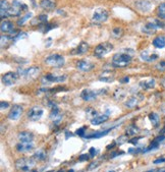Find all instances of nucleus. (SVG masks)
Here are the masks:
<instances>
[{
  "label": "nucleus",
  "instance_id": "obj_1",
  "mask_svg": "<svg viewBox=\"0 0 165 172\" xmlns=\"http://www.w3.org/2000/svg\"><path fill=\"white\" fill-rule=\"evenodd\" d=\"M131 55L127 53H117L112 58V65L114 67H125L130 63Z\"/></svg>",
  "mask_w": 165,
  "mask_h": 172
},
{
  "label": "nucleus",
  "instance_id": "obj_2",
  "mask_svg": "<svg viewBox=\"0 0 165 172\" xmlns=\"http://www.w3.org/2000/svg\"><path fill=\"white\" fill-rule=\"evenodd\" d=\"M28 9V6L26 4L21 3L17 0H13L10 4V7L8 9V16H20L24 11Z\"/></svg>",
  "mask_w": 165,
  "mask_h": 172
},
{
  "label": "nucleus",
  "instance_id": "obj_3",
  "mask_svg": "<svg viewBox=\"0 0 165 172\" xmlns=\"http://www.w3.org/2000/svg\"><path fill=\"white\" fill-rule=\"evenodd\" d=\"M113 48L114 47H113V45L111 43H109V42H104V43L99 44L96 48H95L94 55L96 57L101 58V57L107 55L109 52H111L113 50Z\"/></svg>",
  "mask_w": 165,
  "mask_h": 172
},
{
  "label": "nucleus",
  "instance_id": "obj_4",
  "mask_svg": "<svg viewBox=\"0 0 165 172\" xmlns=\"http://www.w3.org/2000/svg\"><path fill=\"white\" fill-rule=\"evenodd\" d=\"M45 63L52 67H61L64 65V57L60 54H51L46 57Z\"/></svg>",
  "mask_w": 165,
  "mask_h": 172
},
{
  "label": "nucleus",
  "instance_id": "obj_5",
  "mask_svg": "<svg viewBox=\"0 0 165 172\" xmlns=\"http://www.w3.org/2000/svg\"><path fill=\"white\" fill-rule=\"evenodd\" d=\"M108 11L104 8H97L93 13V16H92V20L96 23H105L107 19H108Z\"/></svg>",
  "mask_w": 165,
  "mask_h": 172
},
{
  "label": "nucleus",
  "instance_id": "obj_6",
  "mask_svg": "<svg viewBox=\"0 0 165 172\" xmlns=\"http://www.w3.org/2000/svg\"><path fill=\"white\" fill-rule=\"evenodd\" d=\"M35 164L36 163L33 159L20 158L15 163V166H16V168L20 169V170H23V171H30L31 169L35 166Z\"/></svg>",
  "mask_w": 165,
  "mask_h": 172
},
{
  "label": "nucleus",
  "instance_id": "obj_7",
  "mask_svg": "<svg viewBox=\"0 0 165 172\" xmlns=\"http://www.w3.org/2000/svg\"><path fill=\"white\" fill-rule=\"evenodd\" d=\"M18 77H20V75H18L17 72H13V71L6 72L5 74L2 75V83L5 86H12L13 84L16 83Z\"/></svg>",
  "mask_w": 165,
  "mask_h": 172
},
{
  "label": "nucleus",
  "instance_id": "obj_8",
  "mask_svg": "<svg viewBox=\"0 0 165 172\" xmlns=\"http://www.w3.org/2000/svg\"><path fill=\"white\" fill-rule=\"evenodd\" d=\"M94 67V63L88 61V60H79V61H76V68L82 72H89Z\"/></svg>",
  "mask_w": 165,
  "mask_h": 172
},
{
  "label": "nucleus",
  "instance_id": "obj_9",
  "mask_svg": "<svg viewBox=\"0 0 165 172\" xmlns=\"http://www.w3.org/2000/svg\"><path fill=\"white\" fill-rule=\"evenodd\" d=\"M134 6L141 13H148L152 8V3L148 0H138L134 3Z\"/></svg>",
  "mask_w": 165,
  "mask_h": 172
},
{
  "label": "nucleus",
  "instance_id": "obj_10",
  "mask_svg": "<svg viewBox=\"0 0 165 172\" xmlns=\"http://www.w3.org/2000/svg\"><path fill=\"white\" fill-rule=\"evenodd\" d=\"M66 80V75H55L52 73L46 74L43 77V83H62Z\"/></svg>",
  "mask_w": 165,
  "mask_h": 172
},
{
  "label": "nucleus",
  "instance_id": "obj_11",
  "mask_svg": "<svg viewBox=\"0 0 165 172\" xmlns=\"http://www.w3.org/2000/svg\"><path fill=\"white\" fill-rule=\"evenodd\" d=\"M21 113H23V107H21L20 105L15 104V105L12 106L10 112H9V114H8V119L16 120V119L20 118Z\"/></svg>",
  "mask_w": 165,
  "mask_h": 172
},
{
  "label": "nucleus",
  "instance_id": "obj_12",
  "mask_svg": "<svg viewBox=\"0 0 165 172\" xmlns=\"http://www.w3.org/2000/svg\"><path fill=\"white\" fill-rule=\"evenodd\" d=\"M97 92L90 89H85L81 92V98L84 101H92L97 98Z\"/></svg>",
  "mask_w": 165,
  "mask_h": 172
},
{
  "label": "nucleus",
  "instance_id": "obj_13",
  "mask_svg": "<svg viewBox=\"0 0 165 172\" xmlns=\"http://www.w3.org/2000/svg\"><path fill=\"white\" fill-rule=\"evenodd\" d=\"M40 73V67L37 66H32V67L28 68L24 70V77L28 78V80H35Z\"/></svg>",
  "mask_w": 165,
  "mask_h": 172
},
{
  "label": "nucleus",
  "instance_id": "obj_14",
  "mask_svg": "<svg viewBox=\"0 0 165 172\" xmlns=\"http://www.w3.org/2000/svg\"><path fill=\"white\" fill-rule=\"evenodd\" d=\"M43 115V109L40 107H33L28 112V116L31 120H38Z\"/></svg>",
  "mask_w": 165,
  "mask_h": 172
},
{
  "label": "nucleus",
  "instance_id": "obj_15",
  "mask_svg": "<svg viewBox=\"0 0 165 172\" xmlns=\"http://www.w3.org/2000/svg\"><path fill=\"white\" fill-rule=\"evenodd\" d=\"M0 29H1L2 33H5V34H13L15 32L14 31V27L13 23L9 20H3L1 23V26H0Z\"/></svg>",
  "mask_w": 165,
  "mask_h": 172
},
{
  "label": "nucleus",
  "instance_id": "obj_16",
  "mask_svg": "<svg viewBox=\"0 0 165 172\" xmlns=\"http://www.w3.org/2000/svg\"><path fill=\"white\" fill-rule=\"evenodd\" d=\"M141 94H137V95H134V96H131V97H130L127 99V101L125 102V107H127V108H134V107H136L138 104H139V102L142 100L143 97L142 96H140Z\"/></svg>",
  "mask_w": 165,
  "mask_h": 172
},
{
  "label": "nucleus",
  "instance_id": "obj_17",
  "mask_svg": "<svg viewBox=\"0 0 165 172\" xmlns=\"http://www.w3.org/2000/svg\"><path fill=\"white\" fill-rule=\"evenodd\" d=\"M157 26L155 25L154 22L151 20V22H149L148 23H146L145 26L142 28V32L145 33L147 35H154L156 32H157Z\"/></svg>",
  "mask_w": 165,
  "mask_h": 172
},
{
  "label": "nucleus",
  "instance_id": "obj_18",
  "mask_svg": "<svg viewBox=\"0 0 165 172\" xmlns=\"http://www.w3.org/2000/svg\"><path fill=\"white\" fill-rule=\"evenodd\" d=\"M34 149V144L33 142H20V144H17L16 146V150L18 152L20 153H26V152H29V151L33 150Z\"/></svg>",
  "mask_w": 165,
  "mask_h": 172
},
{
  "label": "nucleus",
  "instance_id": "obj_19",
  "mask_svg": "<svg viewBox=\"0 0 165 172\" xmlns=\"http://www.w3.org/2000/svg\"><path fill=\"white\" fill-rule=\"evenodd\" d=\"M10 7L7 0H1V4H0V16L2 20H4V17L9 16H8V9Z\"/></svg>",
  "mask_w": 165,
  "mask_h": 172
},
{
  "label": "nucleus",
  "instance_id": "obj_20",
  "mask_svg": "<svg viewBox=\"0 0 165 172\" xmlns=\"http://www.w3.org/2000/svg\"><path fill=\"white\" fill-rule=\"evenodd\" d=\"M40 6H41L42 9L44 10H53L55 8V2H53L52 0H42L40 2Z\"/></svg>",
  "mask_w": 165,
  "mask_h": 172
},
{
  "label": "nucleus",
  "instance_id": "obj_21",
  "mask_svg": "<svg viewBox=\"0 0 165 172\" xmlns=\"http://www.w3.org/2000/svg\"><path fill=\"white\" fill-rule=\"evenodd\" d=\"M18 140L20 142H32L34 140V135L32 132H29V131H21L18 134Z\"/></svg>",
  "mask_w": 165,
  "mask_h": 172
},
{
  "label": "nucleus",
  "instance_id": "obj_22",
  "mask_svg": "<svg viewBox=\"0 0 165 172\" xmlns=\"http://www.w3.org/2000/svg\"><path fill=\"white\" fill-rule=\"evenodd\" d=\"M140 87L144 90H150L155 87V80L154 78H150V80L142 81H140Z\"/></svg>",
  "mask_w": 165,
  "mask_h": 172
},
{
  "label": "nucleus",
  "instance_id": "obj_23",
  "mask_svg": "<svg viewBox=\"0 0 165 172\" xmlns=\"http://www.w3.org/2000/svg\"><path fill=\"white\" fill-rule=\"evenodd\" d=\"M141 58H142L143 60H145V61H154V60H156L158 58V56L156 55L155 53H151L149 52V51H144V52H142V54H141Z\"/></svg>",
  "mask_w": 165,
  "mask_h": 172
},
{
  "label": "nucleus",
  "instance_id": "obj_24",
  "mask_svg": "<svg viewBox=\"0 0 165 172\" xmlns=\"http://www.w3.org/2000/svg\"><path fill=\"white\" fill-rule=\"evenodd\" d=\"M153 46L156 48H159V49L164 48L165 47V38L163 36H158V37H156L154 40H153Z\"/></svg>",
  "mask_w": 165,
  "mask_h": 172
},
{
  "label": "nucleus",
  "instance_id": "obj_25",
  "mask_svg": "<svg viewBox=\"0 0 165 172\" xmlns=\"http://www.w3.org/2000/svg\"><path fill=\"white\" fill-rule=\"evenodd\" d=\"M50 118L53 120L55 123H58L62 118V116H61V114L59 113V110H58V108L55 106L53 107V109H52V112L50 114Z\"/></svg>",
  "mask_w": 165,
  "mask_h": 172
},
{
  "label": "nucleus",
  "instance_id": "obj_26",
  "mask_svg": "<svg viewBox=\"0 0 165 172\" xmlns=\"http://www.w3.org/2000/svg\"><path fill=\"white\" fill-rule=\"evenodd\" d=\"M107 119H108V116L105 115V114H104V115H97L95 118L91 120V123L93 125H100L105 122Z\"/></svg>",
  "mask_w": 165,
  "mask_h": 172
},
{
  "label": "nucleus",
  "instance_id": "obj_27",
  "mask_svg": "<svg viewBox=\"0 0 165 172\" xmlns=\"http://www.w3.org/2000/svg\"><path fill=\"white\" fill-rule=\"evenodd\" d=\"M1 47L2 48H4L6 46H8L9 44L11 43V42H13V37H10V36H4V35H2L1 36Z\"/></svg>",
  "mask_w": 165,
  "mask_h": 172
},
{
  "label": "nucleus",
  "instance_id": "obj_28",
  "mask_svg": "<svg viewBox=\"0 0 165 172\" xmlns=\"http://www.w3.org/2000/svg\"><path fill=\"white\" fill-rule=\"evenodd\" d=\"M112 128H113V127L106 129V131H104L95 132V134H91V135H86V137H87L88 138H102V137H104V135H105V134H108V132H109L110 131H111Z\"/></svg>",
  "mask_w": 165,
  "mask_h": 172
},
{
  "label": "nucleus",
  "instance_id": "obj_29",
  "mask_svg": "<svg viewBox=\"0 0 165 172\" xmlns=\"http://www.w3.org/2000/svg\"><path fill=\"white\" fill-rule=\"evenodd\" d=\"M89 50V45L86 42H82L81 44L79 45V47L76 48V53L78 54H84L86 52H88Z\"/></svg>",
  "mask_w": 165,
  "mask_h": 172
},
{
  "label": "nucleus",
  "instance_id": "obj_30",
  "mask_svg": "<svg viewBox=\"0 0 165 172\" xmlns=\"http://www.w3.org/2000/svg\"><path fill=\"white\" fill-rule=\"evenodd\" d=\"M31 17H32V13H27L24 16H21L20 19L17 20V26H20V27L24 26V23H26L27 20H30Z\"/></svg>",
  "mask_w": 165,
  "mask_h": 172
},
{
  "label": "nucleus",
  "instance_id": "obj_31",
  "mask_svg": "<svg viewBox=\"0 0 165 172\" xmlns=\"http://www.w3.org/2000/svg\"><path fill=\"white\" fill-rule=\"evenodd\" d=\"M149 118L150 120H151V122H152V124L154 125V126H157L158 125V123L159 121H160V118H159V115L157 113H150V115H149Z\"/></svg>",
  "mask_w": 165,
  "mask_h": 172
},
{
  "label": "nucleus",
  "instance_id": "obj_32",
  "mask_svg": "<svg viewBox=\"0 0 165 172\" xmlns=\"http://www.w3.org/2000/svg\"><path fill=\"white\" fill-rule=\"evenodd\" d=\"M158 16L162 20H165V3H161L157 8Z\"/></svg>",
  "mask_w": 165,
  "mask_h": 172
},
{
  "label": "nucleus",
  "instance_id": "obj_33",
  "mask_svg": "<svg viewBox=\"0 0 165 172\" xmlns=\"http://www.w3.org/2000/svg\"><path fill=\"white\" fill-rule=\"evenodd\" d=\"M107 74H108V71H104L99 80L101 81H106V83H111V81H113V77H111V74L110 75H107Z\"/></svg>",
  "mask_w": 165,
  "mask_h": 172
},
{
  "label": "nucleus",
  "instance_id": "obj_34",
  "mask_svg": "<svg viewBox=\"0 0 165 172\" xmlns=\"http://www.w3.org/2000/svg\"><path fill=\"white\" fill-rule=\"evenodd\" d=\"M125 132H127V135H134L136 134L139 132V128H138L136 125H130L127 128Z\"/></svg>",
  "mask_w": 165,
  "mask_h": 172
},
{
  "label": "nucleus",
  "instance_id": "obj_35",
  "mask_svg": "<svg viewBox=\"0 0 165 172\" xmlns=\"http://www.w3.org/2000/svg\"><path fill=\"white\" fill-rule=\"evenodd\" d=\"M111 34H112V36L115 39H119L122 35H123V31H122L121 28H114V29L112 30Z\"/></svg>",
  "mask_w": 165,
  "mask_h": 172
},
{
  "label": "nucleus",
  "instance_id": "obj_36",
  "mask_svg": "<svg viewBox=\"0 0 165 172\" xmlns=\"http://www.w3.org/2000/svg\"><path fill=\"white\" fill-rule=\"evenodd\" d=\"M86 113H87V116L88 118H90V120H92L93 118H95L98 114H97V111L93 109V108H88L87 110H86Z\"/></svg>",
  "mask_w": 165,
  "mask_h": 172
},
{
  "label": "nucleus",
  "instance_id": "obj_37",
  "mask_svg": "<svg viewBox=\"0 0 165 172\" xmlns=\"http://www.w3.org/2000/svg\"><path fill=\"white\" fill-rule=\"evenodd\" d=\"M34 157L37 159V160H40V161H42V160L45 159L46 157V153L44 152L43 150H39L37 151V152L35 153V155H34Z\"/></svg>",
  "mask_w": 165,
  "mask_h": 172
},
{
  "label": "nucleus",
  "instance_id": "obj_38",
  "mask_svg": "<svg viewBox=\"0 0 165 172\" xmlns=\"http://www.w3.org/2000/svg\"><path fill=\"white\" fill-rule=\"evenodd\" d=\"M156 68L160 71H165V60H162V61L159 62L158 64L156 65Z\"/></svg>",
  "mask_w": 165,
  "mask_h": 172
},
{
  "label": "nucleus",
  "instance_id": "obj_39",
  "mask_svg": "<svg viewBox=\"0 0 165 172\" xmlns=\"http://www.w3.org/2000/svg\"><path fill=\"white\" fill-rule=\"evenodd\" d=\"M158 146H159V143H157V142H155V141H153V143H151V145H150V146L145 150V152H148V151H151L153 149H156V148H158Z\"/></svg>",
  "mask_w": 165,
  "mask_h": 172
},
{
  "label": "nucleus",
  "instance_id": "obj_40",
  "mask_svg": "<svg viewBox=\"0 0 165 172\" xmlns=\"http://www.w3.org/2000/svg\"><path fill=\"white\" fill-rule=\"evenodd\" d=\"M85 131H86V127L84 126V127L79 128L78 131H75V134L78 135H79V137H85Z\"/></svg>",
  "mask_w": 165,
  "mask_h": 172
},
{
  "label": "nucleus",
  "instance_id": "obj_41",
  "mask_svg": "<svg viewBox=\"0 0 165 172\" xmlns=\"http://www.w3.org/2000/svg\"><path fill=\"white\" fill-rule=\"evenodd\" d=\"M0 107H1V110L7 109V108L9 107V103H8V102H4V101H2L1 103H0Z\"/></svg>",
  "mask_w": 165,
  "mask_h": 172
},
{
  "label": "nucleus",
  "instance_id": "obj_42",
  "mask_svg": "<svg viewBox=\"0 0 165 172\" xmlns=\"http://www.w3.org/2000/svg\"><path fill=\"white\" fill-rule=\"evenodd\" d=\"M153 22H154L155 25L157 26V28H163V27H164V23H162V22H160V20H153Z\"/></svg>",
  "mask_w": 165,
  "mask_h": 172
},
{
  "label": "nucleus",
  "instance_id": "obj_43",
  "mask_svg": "<svg viewBox=\"0 0 165 172\" xmlns=\"http://www.w3.org/2000/svg\"><path fill=\"white\" fill-rule=\"evenodd\" d=\"M88 159H89V156L87 154H82V155L79 156V161H87Z\"/></svg>",
  "mask_w": 165,
  "mask_h": 172
},
{
  "label": "nucleus",
  "instance_id": "obj_44",
  "mask_svg": "<svg viewBox=\"0 0 165 172\" xmlns=\"http://www.w3.org/2000/svg\"><path fill=\"white\" fill-rule=\"evenodd\" d=\"M141 138H131V140H130L128 142H130V144H133V145H137L138 144V141L140 140Z\"/></svg>",
  "mask_w": 165,
  "mask_h": 172
},
{
  "label": "nucleus",
  "instance_id": "obj_45",
  "mask_svg": "<svg viewBox=\"0 0 165 172\" xmlns=\"http://www.w3.org/2000/svg\"><path fill=\"white\" fill-rule=\"evenodd\" d=\"M165 162V158H159V159H156L154 162V164H159V163H164Z\"/></svg>",
  "mask_w": 165,
  "mask_h": 172
},
{
  "label": "nucleus",
  "instance_id": "obj_46",
  "mask_svg": "<svg viewBox=\"0 0 165 172\" xmlns=\"http://www.w3.org/2000/svg\"><path fill=\"white\" fill-rule=\"evenodd\" d=\"M97 154V150L95 149V148H91L90 149V155H91V157H94L95 155H96Z\"/></svg>",
  "mask_w": 165,
  "mask_h": 172
},
{
  "label": "nucleus",
  "instance_id": "obj_47",
  "mask_svg": "<svg viewBox=\"0 0 165 172\" xmlns=\"http://www.w3.org/2000/svg\"><path fill=\"white\" fill-rule=\"evenodd\" d=\"M164 138H165V137H164V135H160V137H158L157 138H155V142H157V143H159V142H161V141H163L164 140Z\"/></svg>",
  "mask_w": 165,
  "mask_h": 172
},
{
  "label": "nucleus",
  "instance_id": "obj_48",
  "mask_svg": "<svg viewBox=\"0 0 165 172\" xmlns=\"http://www.w3.org/2000/svg\"><path fill=\"white\" fill-rule=\"evenodd\" d=\"M128 81H130V77H123V80H121L120 83H128Z\"/></svg>",
  "mask_w": 165,
  "mask_h": 172
},
{
  "label": "nucleus",
  "instance_id": "obj_49",
  "mask_svg": "<svg viewBox=\"0 0 165 172\" xmlns=\"http://www.w3.org/2000/svg\"><path fill=\"white\" fill-rule=\"evenodd\" d=\"M98 165V163H92V164L89 166V169H93V167L95 166V167H96V166Z\"/></svg>",
  "mask_w": 165,
  "mask_h": 172
},
{
  "label": "nucleus",
  "instance_id": "obj_50",
  "mask_svg": "<svg viewBox=\"0 0 165 172\" xmlns=\"http://www.w3.org/2000/svg\"><path fill=\"white\" fill-rule=\"evenodd\" d=\"M161 86L165 89V77L162 78V80H161Z\"/></svg>",
  "mask_w": 165,
  "mask_h": 172
},
{
  "label": "nucleus",
  "instance_id": "obj_51",
  "mask_svg": "<svg viewBox=\"0 0 165 172\" xmlns=\"http://www.w3.org/2000/svg\"><path fill=\"white\" fill-rule=\"evenodd\" d=\"M114 146H115V144L113 143V145H110V146H108V147H107V149H111V148H113V147H114Z\"/></svg>",
  "mask_w": 165,
  "mask_h": 172
},
{
  "label": "nucleus",
  "instance_id": "obj_52",
  "mask_svg": "<svg viewBox=\"0 0 165 172\" xmlns=\"http://www.w3.org/2000/svg\"><path fill=\"white\" fill-rule=\"evenodd\" d=\"M146 172H156L155 170H149V171H146Z\"/></svg>",
  "mask_w": 165,
  "mask_h": 172
},
{
  "label": "nucleus",
  "instance_id": "obj_53",
  "mask_svg": "<svg viewBox=\"0 0 165 172\" xmlns=\"http://www.w3.org/2000/svg\"><path fill=\"white\" fill-rule=\"evenodd\" d=\"M57 172H64V171H62V170H58Z\"/></svg>",
  "mask_w": 165,
  "mask_h": 172
},
{
  "label": "nucleus",
  "instance_id": "obj_54",
  "mask_svg": "<svg viewBox=\"0 0 165 172\" xmlns=\"http://www.w3.org/2000/svg\"><path fill=\"white\" fill-rule=\"evenodd\" d=\"M68 172H73V170H69Z\"/></svg>",
  "mask_w": 165,
  "mask_h": 172
},
{
  "label": "nucleus",
  "instance_id": "obj_55",
  "mask_svg": "<svg viewBox=\"0 0 165 172\" xmlns=\"http://www.w3.org/2000/svg\"><path fill=\"white\" fill-rule=\"evenodd\" d=\"M109 172H115V171H113V170H112V171H109Z\"/></svg>",
  "mask_w": 165,
  "mask_h": 172
},
{
  "label": "nucleus",
  "instance_id": "obj_56",
  "mask_svg": "<svg viewBox=\"0 0 165 172\" xmlns=\"http://www.w3.org/2000/svg\"><path fill=\"white\" fill-rule=\"evenodd\" d=\"M47 172H51V171H47Z\"/></svg>",
  "mask_w": 165,
  "mask_h": 172
},
{
  "label": "nucleus",
  "instance_id": "obj_57",
  "mask_svg": "<svg viewBox=\"0 0 165 172\" xmlns=\"http://www.w3.org/2000/svg\"><path fill=\"white\" fill-rule=\"evenodd\" d=\"M162 172H165V170H164V171H162Z\"/></svg>",
  "mask_w": 165,
  "mask_h": 172
}]
</instances>
